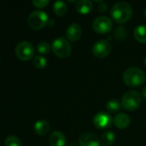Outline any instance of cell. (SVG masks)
I'll return each mask as SVG.
<instances>
[{
	"mask_svg": "<svg viewBox=\"0 0 146 146\" xmlns=\"http://www.w3.org/2000/svg\"><path fill=\"white\" fill-rule=\"evenodd\" d=\"M133 15L132 6L126 2H119L114 4L111 9V17L116 23L123 24L127 22Z\"/></svg>",
	"mask_w": 146,
	"mask_h": 146,
	"instance_id": "cell-1",
	"label": "cell"
},
{
	"mask_svg": "<svg viewBox=\"0 0 146 146\" xmlns=\"http://www.w3.org/2000/svg\"><path fill=\"white\" fill-rule=\"evenodd\" d=\"M145 74L139 68H128L123 74L124 83L131 87H137L145 82Z\"/></svg>",
	"mask_w": 146,
	"mask_h": 146,
	"instance_id": "cell-2",
	"label": "cell"
},
{
	"mask_svg": "<svg viewBox=\"0 0 146 146\" xmlns=\"http://www.w3.org/2000/svg\"><path fill=\"white\" fill-rule=\"evenodd\" d=\"M141 96L140 94L136 91H128L126 92L121 100V105L122 107L126 110L127 111H134L138 110L141 104Z\"/></svg>",
	"mask_w": 146,
	"mask_h": 146,
	"instance_id": "cell-3",
	"label": "cell"
},
{
	"mask_svg": "<svg viewBox=\"0 0 146 146\" xmlns=\"http://www.w3.org/2000/svg\"><path fill=\"white\" fill-rule=\"evenodd\" d=\"M52 50L55 56L59 58H67L71 53V45L70 42L64 38H55L52 44Z\"/></svg>",
	"mask_w": 146,
	"mask_h": 146,
	"instance_id": "cell-4",
	"label": "cell"
},
{
	"mask_svg": "<svg viewBox=\"0 0 146 146\" xmlns=\"http://www.w3.org/2000/svg\"><path fill=\"white\" fill-rule=\"evenodd\" d=\"M48 22L47 15L40 10L32 12L28 18V25L34 30L42 29Z\"/></svg>",
	"mask_w": 146,
	"mask_h": 146,
	"instance_id": "cell-5",
	"label": "cell"
},
{
	"mask_svg": "<svg viewBox=\"0 0 146 146\" xmlns=\"http://www.w3.org/2000/svg\"><path fill=\"white\" fill-rule=\"evenodd\" d=\"M34 46L28 41H22L15 47V55L22 61L30 60L34 56Z\"/></svg>",
	"mask_w": 146,
	"mask_h": 146,
	"instance_id": "cell-6",
	"label": "cell"
},
{
	"mask_svg": "<svg viewBox=\"0 0 146 146\" xmlns=\"http://www.w3.org/2000/svg\"><path fill=\"white\" fill-rule=\"evenodd\" d=\"M92 27L96 33L99 34H106L111 31L113 27V22L107 16H99L93 21Z\"/></svg>",
	"mask_w": 146,
	"mask_h": 146,
	"instance_id": "cell-7",
	"label": "cell"
},
{
	"mask_svg": "<svg viewBox=\"0 0 146 146\" xmlns=\"http://www.w3.org/2000/svg\"><path fill=\"white\" fill-rule=\"evenodd\" d=\"M111 50H112L111 43L106 39H102L97 41L92 48V53L97 58H104L108 56L110 54Z\"/></svg>",
	"mask_w": 146,
	"mask_h": 146,
	"instance_id": "cell-8",
	"label": "cell"
},
{
	"mask_svg": "<svg viewBox=\"0 0 146 146\" xmlns=\"http://www.w3.org/2000/svg\"><path fill=\"white\" fill-rule=\"evenodd\" d=\"M93 123L96 128L107 129L111 127L113 123V119L111 115L107 112H99L96 114L93 119Z\"/></svg>",
	"mask_w": 146,
	"mask_h": 146,
	"instance_id": "cell-9",
	"label": "cell"
},
{
	"mask_svg": "<svg viewBox=\"0 0 146 146\" xmlns=\"http://www.w3.org/2000/svg\"><path fill=\"white\" fill-rule=\"evenodd\" d=\"M101 141L93 133H85L79 138L80 146H100Z\"/></svg>",
	"mask_w": 146,
	"mask_h": 146,
	"instance_id": "cell-10",
	"label": "cell"
},
{
	"mask_svg": "<svg viewBox=\"0 0 146 146\" xmlns=\"http://www.w3.org/2000/svg\"><path fill=\"white\" fill-rule=\"evenodd\" d=\"M65 35H66V38L68 41H71V42L77 41L82 36L81 27L77 23H73L70 25L66 30Z\"/></svg>",
	"mask_w": 146,
	"mask_h": 146,
	"instance_id": "cell-11",
	"label": "cell"
},
{
	"mask_svg": "<svg viewBox=\"0 0 146 146\" xmlns=\"http://www.w3.org/2000/svg\"><path fill=\"white\" fill-rule=\"evenodd\" d=\"M49 144L51 146H65L66 144V139L64 133L59 131H55L49 136Z\"/></svg>",
	"mask_w": 146,
	"mask_h": 146,
	"instance_id": "cell-12",
	"label": "cell"
},
{
	"mask_svg": "<svg viewBox=\"0 0 146 146\" xmlns=\"http://www.w3.org/2000/svg\"><path fill=\"white\" fill-rule=\"evenodd\" d=\"M130 122H131L130 117L126 114H124V113L118 114L114 119V123L115 127H118L119 129L126 128L130 125Z\"/></svg>",
	"mask_w": 146,
	"mask_h": 146,
	"instance_id": "cell-13",
	"label": "cell"
},
{
	"mask_svg": "<svg viewBox=\"0 0 146 146\" xmlns=\"http://www.w3.org/2000/svg\"><path fill=\"white\" fill-rule=\"evenodd\" d=\"M93 9V3L89 0L78 1L76 4V10L81 15H88Z\"/></svg>",
	"mask_w": 146,
	"mask_h": 146,
	"instance_id": "cell-14",
	"label": "cell"
},
{
	"mask_svg": "<svg viewBox=\"0 0 146 146\" xmlns=\"http://www.w3.org/2000/svg\"><path fill=\"white\" fill-rule=\"evenodd\" d=\"M34 132L40 136H45L50 130L49 123L45 120H40L35 122L34 124Z\"/></svg>",
	"mask_w": 146,
	"mask_h": 146,
	"instance_id": "cell-15",
	"label": "cell"
},
{
	"mask_svg": "<svg viewBox=\"0 0 146 146\" xmlns=\"http://www.w3.org/2000/svg\"><path fill=\"white\" fill-rule=\"evenodd\" d=\"M133 35L135 39L141 43V44H146V26L140 25L135 27Z\"/></svg>",
	"mask_w": 146,
	"mask_h": 146,
	"instance_id": "cell-16",
	"label": "cell"
},
{
	"mask_svg": "<svg viewBox=\"0 0 146 146\" xmlns=\"http://www.w3.org/2000/svg\"><path fill=\"white\" fill-rule=\"evenodd\" d=\"M101 144L103 146L112 145L115 141V134L111 131H106L101 137Z\"/></svg>",
	"mask_w": 146,
	"mask_h": 146,
	"instance_id": "cell-17",
	"label": "cell"
},
{
	"mask_svg": "<svg viewBox=\"0 0 146 146\" xmlns=\"http://www.w3.org/2000/svg\"><path fill=\"white\" fill-rule=\"evenodd\" d=\"M53 12L58 16H64L67 12V5L63 1H57L53 3Z\"/></svg>",
	"mask_w": 146,
	"mask_h": 146,
	"instance_id": "cell-18",
	"label": "cell"
},
{
	"mask_svg": "<svg viewBox=\"0 0 146 146\" xmlns=\"http://www.w3.org/2000/svg\"><path fill=\"white\" fill-rule=\"evenodd\" d=\"M122 105H121V103H120L118 100L116 99H112V100H109L107 104H106V109L108 112L110 113H117L118 111L120 110Z\"/></svg>",
	"mask_w": 146,
	"mask_h": 146,
	"instance_id": "cell-19",
	"label": "cell"
},
{
	"mask_svg": "<svg viewBox=\"0 0 146 146\" xmlns=\"http://www.w3.org/2000/svg\"><path fill=\"white\" fill-rule=\"evenodd\" d=\"M34 66L38 69H43L46 66V59L42 56H36L33 59Z\"/></svg>",
	"mask_w": 146,
	"mask_h": 146,
	"instance_id": "cell-20",
	"label": "cell"
},
{
	"mask_svg": "<svg viewBox=\"0 0 146 146\" xmlns=\"http://www.w3.org/2000/svg\"><path fill=\"white\" fill-rule=\"evenodd\" d=\"M4 145L5 146H22V142L17 137L11 135L6 138Z\"/></svg>",
	"mask_w": 146,
	"mask_h": 146,
	"instance_id": "cell-21",
	"label": "cell"
},
{
	"mask_svg": "<svg viewBox=\"0 0 146 146\" xmlns=\"http://www.w3.org/2000/svg\"><path fill=\"white\" fill-rule=\"evenodd\" d=\"M52 46H50V44L46 42H40L38 45H37V51L41 54V55H46L48 54L50 50H51Z\"/></svg>",
	"mask_w": 146,
	"mask_h": 146,
	"instance_id": "cell-22",
	"label": "cell"
},
{
	"mask_svg": "<svg viewBox=\"0 0 146 146\" xmlns=\"http://www.w3.org/2000/svg\"><path fill=\"white\" fill-rule=\"evenodd\" d=\"M126 33H126V30L124 29L122 27L117 28L116 31H115V36H116V38H117L118 39H120V40L124 39V38L126 37Z\"/></svg>",
	"mask_w": 146,
	"mask_h": 146,
	"instance_id": "cell-23",
	"label": "cell"
},
{
	"mask_svg": "<svg viewBox=\"0 0 146 146\" xmlns=\"http://www.w3.org/2000/svg\"><path fill=\"white\" fill-rule=\"evenodd\" d=\"M49 3L48 0H33V4L39 9L45 8Z\"/></svg>",
	"mask_w": 146,
	"mask_h": 146,
	"instance_id": "cell-24",
	"label": "cell"
},
{
	"mask_svg": "<svg viewBox=\"0 0 146 146\" xmlns=\"http://www.w3.org/2000/svg\"><path fill=\"white\" fill-rule=\"evenodd\" d=\"M107 9H108V5H107L104 2H101V3H99V5H98V10H99L101 13L106 12Z\"/></svg>",
	"mask_w": 146,
	"mask_h": 146,
	"instance_id": "cell-25",
	"label": "cell"
},
{
	"mask_svg": "<svg viewBox=\"0 0 146 146\" xmlns=\"http://www.w3.org/2000/svg\"><path fill=\"white\" fill-rule=\"evenodd\" d=\"M142 93H143V96H144V98H146V86H145V87L143 88Z\"/></svg>",
	"mask_w": 146,
	"mask_h": 146,
	"instance_id": "cell-26",
	"label": "cell"
},
{
	"mask_svg": "<svg viewBox=\"0 0 146 146\" xmlns=\"http://www.w3.org/2000/svg\"><path fill=\"white\" fill-rule=\"evenodd\" d=\"M67 146H77V145H76L75 143H71V144H70V145H68Z\"/></svg>",
	"mask_w": 146,
	"mask_h": 146,
	"instance_id": "cell-27",
	"label": "cell"
},
{
	"mask_svg": "<svg viewBox=\"0 0 146 146\" xmlns=\"http://www.w3.org/2000/svg\"><path fill=\"white\" fill-rule=\"evenodd\" d=\"M145 18H146V8H145Z\"/></svg>",
	"mask_w": 146,
	"mask_h": 146,
	"instance_id": "cell-28",
	"label": "cell"
},
{
	"mask_svg": "<svg viewBox=\"0 0 146 146\" xmlns=\"http://www.w3.org/2000/svg\"><path fill=\"white\" fill-rule=\"evenodd\" d=\"M145 67H146V57L145 58Z\"/></svg>",
	"mask_w": 146,
	"mask_h": 146,
	"instance_id": "cell-29",
	"label": "cell"
},
{
	"mask_svg": "<svg viewBox=\"0 0 146 146\" xmlns=\"http://www.w3.org/2000/svg\"><path fill=\"white\" fill-rule=\"evenodd\" d=\"M0 60H1V58H0Z\"/></svg>",
	"mask_w": 146,
	"mask_h": 146,
	"instance_id": "cell-30",
	"label": "cell"
}]
</instances>
